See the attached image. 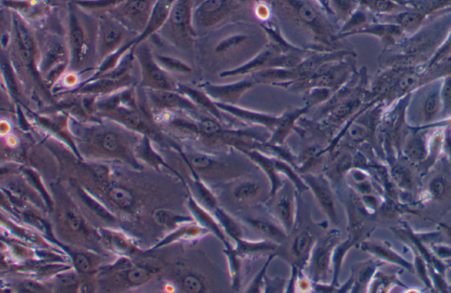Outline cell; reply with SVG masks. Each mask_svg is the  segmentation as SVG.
<instances>
[{
  "instance_id": "cell-1",
  "label": "cell",
  "mask_w": 451,
  "mask_h": 293,
  "mask_svg": "<svg viewBox=\"0 0 451 293\" xmlns=\"http://www.w3.org/2000/svg\"><path fill=\"white\" fill-rule=\"evenodd\" d=\"M98 21L77 7L71 6L67 24V44L70 53V71H81L96 61Z\"/></svg>"
},
{
  "instance_id": "cell-2",
  "label": "cell",
  "mask_w": 451,
  "mask_h": 293,
  "mask_svg": "<svg viewBox=\"0 0 451 293\" xmlns=\"http://www.w3.org/2000/svg\"><path fill=\"white\" fill-rule=\"evenodd\" d=\"M278 6L300 24L305 26L315 36V41L323 47L333 48L338 39L328 24L306 0H277Z\"/></svg>"
},
{
  "instance_id": "cell-3",
  "label": "cell",
  "mask_w": 451,
  "mask_h": 293,
  "mask_svg": "<svg viewBox=\"0 0 451 293\" xmlns=\"http://www.w3.org/2000/svg\"><path fill=\"white\" fill-rule=\"evenodd\" d=\"M97 58L98 63L104 62L113 56L120 54V51L129 47L138 36L116 21L110 14H103L97 17Z\"/></svg>"
},
{
  "instance_id": "cell-4",
  "label": "cell",
  "mask_w": 451,
  "mask_h": 293,
  "mask_svg": "<svg viewBox=\"0 0 451 293\" xmlns=\"http://www.w3.org/2000/svg\"><path fill=\"white\" fill-rule=\"evenodd\" d=\"M157 2L158 0H121L106 13L140 38L148 28Z\"/></svg>"
},
{
  "instance_id": "cell-5",
  "label": "cell",
  "mask_w": 451,
  "mask_h": 293,
  "mask_svg": "<svg viewBox=\"0 0 451 293\" xmlns=\"http://www.w3.org/2000/svg\"><path fill=\"white\" fill-rule=\"evenodd\" d=\"M191 14V0H175L167 21L159 31L178 46H190L195 36Z\"/></svg>"
},
{
  "instance_id": "cell-6",
  "label": "cell",
  "mask_w": 451,
  "mask_h": 293,
  "mask_svg": "<svg viewBox=\"0 0 451 293\" xmlns=\"http://www.w3.org/2000/svg\"><path fill=\"white\" fill-rule=\"evenodd\" d=\"M137 60L141 85L149 90H163V91H175V82L157 62L156 56L146 43H137L134 51Z\"/></svg>"
},
{
  "instance_id": "cell-7",
  "label": "cell",
  "mask_w": 451,
  "mask_h": 293,
  "mask_svg": "<svg viewBox=\"0 0 451 293\" xmlns=\"http://www.w3.org/2000/svg\"><path fill=\"white\" fill-rule=\"evenodd\" d=\"M70 65V53L67 41L50 37L43 46L40 56V73L44 78H58Z\"/></svg>"
},
{
  "instance_id": "cell-8",
  "label": "cell",
  "mask_w": 451,
  "mask_h": 293,
  "mask_svg": "<svg viewBox=\"0 0 451 293\" xmlns=\"http://www.w3.org/2000/svg\"><path fill=\"white\" fill-rule=\"evenodd\" d=\"M236 0H203L193 9L191 22L195 29L214 27L235 9Z\"/></svg>"
},
{
  "instance_id": "cell-9",
  "label": "cell",
  "mask_w": 451,
  "mask_h": 293,
  "mask_svg": "<svg viewBox=\"0 0 451 293\" xmlns=\"http://www.w3.org/2000/svg\"><path fill=\"white\" fill-rule=\"evenodd\" d=\"M88 148L107 155L126 156L129 152V142L118 131L97 129L88 131L84 137Z\"/></svg>"
},
{
  "instance_id": "cell-10",
  "label": "cell",
  "mask_w": 451,
  "mask_h": 293,
  "mask_svg": "<svg viewBox=\"0 0 451 293\" xmlns=\"http://www.w3.org/2000/svg\"><path fill=\"white\" fill-rule=\"evenodd\" d=\"M348 76V69L343 63L328 62L323 65L305 80L294 82L291 85H298L303 88L338 89L344 83Z\"/></svg>"
},
{
  "instance_id": "cell-11",
  "label": "cell",
  "mask_w": 451,
  "mask_h": 293,
  "mask_svg": "<svg viewBox=\"0 0 451 293\" xmlns=\"http://www.w3.org/2000/svg\"><path fill=\"white\" fill-rule=\"evenodd\" d=\"M304 179H305L308 185L313 191L315 198L318 199L319 204L321 205L322 209L326 212L327 216L330 217L333 222H336L335 202H334L333 195L330 189L328 183L321 176L306 175Z\"/></svg>"
},
{
  "instance_id": "cell-12",
  "label": "cell",
  "mask_w": 451,
  "mask_h": 293,
  "mask_svg": "<svg viewBox=\"0 0 451 293\" xmlns=\"http://www.w3.org/2000/svg\"><path fill=\"white\" fill-rule=\"evenodd\" d=\"M253 81H242L228 85L206 84L203 88L208 96L219 101L218 103L230 104L238 101L248 90L253 88Z\"/></svg>"
},
{
  "instance_id": "cell-13",
  "label": "cell",
  "mask_w": 451,
  "mask_h": 293,
  "mask_svg": "<svg viewBox=\"0 0 451 293\" xmlns=\"http://www.w3.org/2000/svg\"><path fill=\"white\" fill-rule=\"evenodd\" d=\"M334 237L318 243L312 253V272L315 279H321L328 272Z\"/></svg>"
},
{
  "instance_id": "cell-14",
  "label": "cell",
  "mask_w": 451,
  "mask_h": 293,
  "mask_svg": "<svg viewBox=\"0 0 451 293\" xmlns=\"http://www.w3.org/2000/svg\"><path fill=\"white\" fill-rule=\"evenodd\" d=\"M151 97L157 106L163 108H181L186 110H195V105L191 101L174 93L163 90H150Z\"/></svg>"
},
{
  "instance_id": "cell-15",
  "label": "cell",
  "mask_w": 451,
  "mask_h": 293,
  "mask_svg": "<svg viewBox=\"0 0 451 293\" xmlns=\"http://www.w3.org/2000/svg\"><path fill=\"white\" fill-rule=\"evenodd\" d=\"M312 247H314V242L310 232L303 231L295 236L292 242L290 255L297 265H302L305 262Z\"/></svg>"
},
{
  "instance_id": "cell-16",
  "label": "cell",
  "mask_w": 451,
  "mask_h": 293,
  "mask_svg": "<svg viewBox=\"0 0 451 293\" xmlns=\"http://www.w3.org/2000/svg\"><path fill=\"white\" fill-rule=\"evenodd\" d=\"M243 152L245 153L247 156H249L251 160H254L255 163H258L259 166L264 168L266 175H268L270 178V183H272L270 194H272V195H275L277 191L280 189L281 182L279 175H278V172L279 171L277 170L275 165H274V160L269 159V158L258 152Z\"/></svg>"
},
{
  "instance_id": "cell-17",
  "label": "cell",
  "mask_w": 451,
  "mask_h": 293,
  "mask_svg": "<svg viewBox=\"0 0 451 293\" xmlns=\"http://www.w3.org/2000/svg\"><path fill=\"white\" fill-rule=\"evenodd\" d=\"M275 212L287 231L290 232L295 224L294 202L291 198L280 197L276 202Z\"/></svg>"
},
{
  "instance_id": "cell-18",
  "label": "cell",
  "mask_w": 451,
  "mask_h": 293,
  "mask_svg": "<svg viewBox=\"0 0 451 293\" xmlns=\"http://www.w3.org/2000/svg\"><path fill=\"white\" fill-rule=\"evenodd\" d=\"M247 222L249 223L255 230L260 232L261 234L268 236V237L283 240L285 239V232L282 231L277 225L269 222V221L258 219H248Z\"/></svg>"
},
{
  "instance_id": "cell-19",
  "label": "cell",
  "mask_w": 451,
  "mask_h": 293,
  "mask_svg": "<svg viewBox=\"0 0 451 293\" xmlns=\"http://www.w3.org/2000/svg\"><path fill=\"white\" fill-rule=\"evenodd\" d=\"M426 18V14L420 10H411L401 13L396 16L397 24L403 29L413 30L418 29Z\"/></svg>"
},
{
  "instance_id": "cell-20",
  "label": "cell",
  "mask_w": 451,
  "mask_h": 293,
  "mask_svg": "<svg viewBox=\"0 0 451 293\" xmlns=\"http://www.w3.org/2000/svg\"><path fill=\"white\" fill-rule=\"evenodd\" d=\"M235 251L240 255H249L259 253L263 251H270L276 249L275 244L268 242H248V240L240 239L236 240Z\"/></svg>"
},
{
  "instance_id": "cell-21",
  "label": "cell",
  "mask_w": 451,
  "mask_h": 293,
  "mask_svg": "<svg viewBox=\"0 0 451 293\" xmlns=\"http://www.w3.org/2000/svg\"><path fill=\"white\" fill-rule=\"evenodd\" d=\"M216 213L220 224L223 225L224 231L230 236L232 240L236 242V240L243 239L242 229H240V225L235 222L234 219H232L224 210L219 207H216Z\"/></svg>"
},
{
  "instance_id": "cell-22",
  "label": "cell",
  "mask_w": 451,
  "mask_h": 293,
  "mask_svg": "<svg viewBox=\"0 0 451 293\" xmlns=\"http://www.w3.org/2000/svg\"><path fill=\"white\" fill-rule=\"evenodd\" d=\"M108 195L111 200L120 208L129 209L133 205V195L125 187L113 186L108 190Z\"/></svg>"
},
{
  "instance_id": "cell-23",
  "label": "cell",
  "mask_w": 451,
  "mask_h": 293,
  "mask_svg": "<svg viewBox=\"0 0 451 293\" xmlns=\"http://www.w3.org/2000/svg\"><path fill=\"white\" fill-rule=\"evenodd\" d=\"M247 40L248 36L244 34H236V35L226 37L217 44L216 53L223 55L238 50L240 45L247 43Z\"/></svg>"
},
{
  "instance_id": "cell-24",
  "label": "cell",
  "mask_w": 451,
  "mask_h": 293,
  "mask_svg": "<svg viewBox=\"0 0 451 293\" xmlns=\"http://www.w3.org/2000/svg\"><path fill=\"white\" fill-rule=\"evenodd\" d=\"M259 191H260V187L257 183L245 182L240 183L235 187L233 190V195L236 200L247 201L257 197Z\"/></svg>"
},
{
  "instance_id": "cell-25",
  "label": "cell",
  "mask_w": 451,
  "mask_h": 293,
  "mask_svg": "<svg viewBox=\"0 0 451 293\" xmlns=\"http://www.w3.org/2000/svg\"><path fill=\"white\" fill-rule=\"evenodd\" d=\"M363 5L380 14L392 13L400 9L396 0H359Z\"/></svg>"
},
{
  "instance_id": "cell-26",
  "label": "cell",
  "mask_w": 451,
  "mask_h": 293,
  "mask_svg": "<svg viewBox=\"0 0 451 293\" xmlns=\"http://www.w3.org/2000/svg\"><path fill=\"white\" fill-rule=\"evenodd\" d=\"M225 254L228 255L229 261V268H230L233 284L235 288L239 287L240 284V262L239 260V255L232 247H226Z\"/></svg>"
},
{
  "instance_id": "cell-27",
  "label": "cell",
  "mask_w": 451,
  "mask_h": 293,
  "mask_svg": "<svg viewBox=\"0 0 451 293\" xmlns=\"http://www.w3.org/2000/svg\"><path fill=\"white\" fill-rule=\"evenodd\" d=\"M357 106H358V101H347V103L337 105L330 113V122L335 123L347 118Z\"/></svg>"
},
{
  "instance_id": "cell-28",
  "label": "cell",
  "mask_w": 451,
  "mask_h": 293,
  "mask_svg": "<svg viewBox=\"0 0 451 293\" xmlns=\"http://www.w3.org/2000/svg\"><path fill=\"white\" fill-rule=\"evenodd\" d=\"M159 65L164 70H171L172 71H178V73H191V69L186 63L180 61L178 59L168 58V56H158L156 58Z\"/></svg>"
},
{
  "instance_id": "cell-29",
  "label": "cell",
  "mask_w": 451,
  "mask_h": 293,
  "mask_svg": "<svg viewBox=\"0 0 451 293\" xmlns=\"http://www.w3.org/2000/svg\"><path fill=\"white\" fill-rule=\"evenodd\" d=\"M198 133L205 135V136H216L223 131V127L219 123L213 119H202L197 123Z\"/></svg>"
},
{
  "instance_id": "cell-30",
  "label": "cell",
  "mask_w": 451,
  "mask_h": 293,
  "mask_svg": "<svg viewBox=\"0 0 451 293\" xmlns=\"http://www.w3.org/2000/svg\"><path fill=\"white\" fill-rule=\"evenodd\" d=\"M274 165H275L278 171L282 172L283 174L288 176V178L295 183V185L297 189L299 190L300 192H303V191L309 189L305 184L300 181L298 176L295 174L294 171L292 170L291 168L289 167L288 165L279 160H274Z\"/></svg>"
},
{
  "instance_id": "cell-31",
  "label": "cell",
  "mask_w": 451,
  "mask_h": 293,
  "mask_svg": "<svg viewBox=\"0 0 451 293\" xmlns=\"http://www.w3.org/2000/svg\"><path fill=\"white\" fill-rule=\"evenodd\" d=\"M150 279L148 270L143 268H131L127 269L126 280L133 284H141Z\"/></svg>"
},
{
  "instance_id": "cell-32",
  "label": "cell",
  "mask_w": 451,
  "mask_h": 293,
  "mask_svg": "<svg viewBox=\"0 0 451 293\" xmlns=\"http://www.w3.org/2000/svg\"><path fill=\"white\" fill-rule=\"evenodd\" d=\"M153 219L157 224L163 225V227H169L178 220V217L169 210L160 209L153 212Z\"/></svg>"
},
{
  "instance_id": "cell-33",
  "label": "cell",
  "mask_w": 451,
  "mask_h": 293,
  "mask_svg": "<svg viewBox=\"0 0 451 293\" xmlns=\"http://www.w3.org/2000/svg\"><path fill=\"white\" fill-rule=\"evenodd\" d=\"M191 164L194 168L196 169H209L214 165H216V161H214L213 158L206 154L198 153L191 158Z\"/></svg>"
},
{
  "instance_id": "cell-34",
  "label": "cell",
  "mask_w": 451,
  "mask_h": 293,
  "mask_svg": "<svg viewBox=\"0 0 451 293\" xmlns=\"http://www.w3.org/2000/svg\"><path fill=\"white\" fill-rule=\"evenodd\" d=\"M108 243L113 250L119 252V253H129L131 245L129 242L121 235H113L108 238Z\"/></svg>"
},
{
  "instance_id": "cell-35",
  "label": "cell",
  "mask_w": 451,
  "mask_h": 293,
  "mask_svg": "<svg viewBox=\"0 0 451 293\" xmlns=\"http://www.w3.org/2000/svg\"><path fill=\"white\" fill-rule=\"evenodd\" d=\"M183 287L184 290L191 293H198L204 291V284L197 277L189 275L184 277L183 280Z\"/></svg>"
},
{
  "instance_id": "cell-36",
  "label": "cell",
  "mask_w": 451,
  "mask_h": 293,
  "mask_svg": "<svg viewBox=\"0 0 451 293\" xmlns=\"http://www.w3.org/2000/svg\"><path fill=\"white\" fill-rule=\"evenodd\" d=\"M438 96L437 93H433L428 97L425 104V116L427 120H431L438 111Z\"/></svg>"
},
{
  "instance_id": "cell-37",
  "label": "cell",
  "mask_w": 451,
  "mask_h": 293,
  "mask_svg": "<svg viewBox=\"0 0 451 293\" xmlns=\"http://www.w3.org/2000/svg\"><path fill=\"white\" fill-rule=\"evenodd\" d=\"M333 1L335 4L337 9L340 11L341 15L344 16H348V15L353 14V10H355L357 2L355 0H330V2Z\"/></svg>"
},
{
  "instance_id": "cell-38",
  "label": "cell",
  "mask_w": 451,
  "mask_h": 293,
  "mask_svg": "<svg viewBox=\"0 0 451 293\" xmlns=\"http://www.w3.org/2000/svg\"><path fill=\"white\" fill-rule=\"evenodd\" d=\"M66 222L71 231L78 232L82 228L81 217L74 210H69L66 212Z\"/></svg>"
},
{
  "instance_id": "cell-39",
  "label": "cell",
  "mask_w": 451,
  "mask_h": 293,
  "mask_svg": "<svg viewBox=\"0 0 451 293\" xmlns=\"http://www.w3.org/2000/svg\"><path fill=\"white\" fill-rule=\"evenodd\" d=\"M446 190V183L442 178H435L430 183V192L435 198L442 197Z\"/></svg>"
},
{
  "instance_id": "cell-40",
  "label": "cell",
  "mask_w": 451,
  "mask_h": 293,
  "mask_svg": "<svg viewBox=\"0 0 451 293\" xmlns=\"http://www.w3.org/2000/svg\"><path fill=\"white\" fill-rule=\"evenodd\" d=\"M273 257H270L268 259V262H266V264L264 266V268H263L261 269V272H259L258 275L257 277H255V279L253 281V283L251 284L249 290H248V292H259L260 291H259V289H260L261 285L263 284V281H264V277L265 275V272H266V269H268V267L270 264V260H272Z\"/></svg>"
},
{
  "instance_id": "cell-41",
  "label": "cell",
  "mask_w": 451,
  "mask_h": 293,
  "mask_svg": "<svg viewBox=\"0 0 451 293\" xmlns=\"http://www.w3.org/2000/svg\"><path fill=\"white\" fill-rule=\"evenodd\" d=\"M74 264L81 272L88 273L91 269V264H90L88 257L84 255H77L74 258Z\"/></svg>"
},
{
  "instance_id": "cell-42",
  "label": "cell",
  "mask_w": 451,
  "mask_h": 293,
  "mask_svg": "<svg viewBox=\"0 0 451 293\" xmlns=\"http://www.w3.org/2000/svg\"><path fill=\"white\" fill-rule=\"evenodd\" d=\"M366 130L363 126L353 125L348 130V136L352 140H363L366 137Z\"/></svg>"
},
{
  "instance_id": "cell-43",
  "label": "cell",
  "mask_w": 451,
  "mask_h": 293,
  "mask_svg": "<svg viewBox=\"0 0 451 293\" xmlns=\"http://www.w3.org/2000/svg\"><path fill=\"white\" fill-rule=\"evenodd\" d=\"M409 153L410 156L413 158V159H420L424 154V146L419 140H416L410 145Z\"/></svg>"
},
{
  "instance_id": "cell-44",
  "label": "cell",
  "mask_w": 451,
  "mask_h": 293,
  "mask_svg": "<svg viewBox=\"0 0 451 293\" xmlns=\"http://www.w3.org/2000/svg\"><path fill=\"white\" fill-rule=\"evenodd\" d=\"M59 283L64 287H73L78 283V277L74 273L66 274L60 277Z\"/></svg>"
},
{
  "instance_id": "cell-45",
  "label": "cell",
  "mask_w": 451,
  "mask_h": 293,
  "mask_svg": "<svg viewBox=\"0 0 451 293\" xmlns=\"http://www.w3.org/2000/svg\"><path fill=\"white\" fill-rule=\"evenodd\" d=\"M22 287H24L26 292H43L44 289L39 284L35 283V282H25V283L22 284Z\"/></svg>"
},
{
  "instance_id": "cell-46",
  "label": "cell",
  "mask_w": 451,
  "mask_h": 293,
  "mask_svg": "<svg viewBox=\"0 0 451 293\" xmlns=\"http://www.w3.org/2000/svg\"><path fill=\"white\" fill-rule=\"evenodd\" d=\"M445 96L447 103L451 104V80L446 83Z\"/></svg>"
},
{
  "instance_id": "cell-47",
  "label": "cell",
  "mask_w": 451,
  "mask_h": 293,
  "mask_svg": "<svg viewBox=\"0 0 451 293\" xmlns=\"http://www.w3.org/2000/svg\"><path fill=\"white\" fill-rule=\"evenodd\" d=\"M318 1L320 2L321 5L325 7L327 12L329 14H333V9L330 6V0H318Z\"/></svg>"
},
{
  "instance_id": "cell-48",
  "label": "cell",
  "mask_w": 451,
  "mask_h": 293,
  "mask_svg": "<svg viewBox=\"0 0 451 293\" xmlns=\"http://www.w3.org/2000/svg\"><path fill=\"white\" fill-rule=\"evenodd\" d=\"M448 232H449V234H450V236H451V223H450V227H448Z\"/></svg>"
},
{
  "instance_id": "cell-49",
  "label": "cell",
  "mask_w": 451,
  "mask_h": 293,
  "mask_svg": "<svg viewBox=\"0 0 451 293\" xmlns=\"http://www.w3.org/2000/svg\"><path fill=\"white\" fill-rule=\"evenodd\" d=\"M201 1H203V0H201Z\"/></svg>"
}]
</instances>
